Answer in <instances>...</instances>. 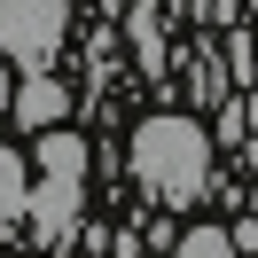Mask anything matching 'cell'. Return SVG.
<instances>
[{
	"label": "cell",
	"mask_w": 258,
	"mask_h": 258,
	"mask_svg": "<svg viewBox=\"0 0 258 258\" xmlns=\"http://www.w3.org/2000/svg\"><path fill=\"white\" fill-rule=\"evenodd\" d=\"M63 110H71V94H63V79H55V71H32V79H16V94H8V117H16L24 133L63 125Z\"/></svg>",
	"instance_id": "obj_4"
},
{
	"label": "cell",
	"mask_w": 258,
	"mask_h": 258,
	"mask_svg": "<svg viewBox=\"0 0 258 258\" xmlns=\"http://www.w3.org/2000/svg\"><path fill=\"white\" fill-rule=\"evenodd\" d=\"M133 180H141L164 211H188L196 196L211 188V133L196 125L188 110L141 117V133H133Z\"/></svg>",
	"instance_id": "obj_1"
},
{
	"label": "cell",
	"mask_w": 258,
	"mask_h": 258,
	"mask_svg": "<svg viewBox=\"0 0 258 258\" xmlns=\"http://www.w3.org/2000/svg\"><path fill=\"white\" fill-rule=\"evenodd\" d=\"M79 188H86V172H47V180H32V204H24L32 242H47V250L79 242Z\"/></svg>",
	"instance_id": "obj_3"
},
{
	"label": "cell",
	"mask_w": 258,
	"mask_h": 258,
	"mask_svg": "<svg viewBox=\"0 0 258 258\" xmlns=\"http://www.w3.org/2000/svg\"><path fill=\"white\" fill-rule=\"evenodd\" d=\"M227 242H235V258H250V250H258V211H242V219L227 227Z\"/></svg>",
	"instance_id": "obj_9"
},
{
	"label": "cell",
	"mask_w": 258,
	"mask_h": 258,
	"mask_svg": "<svg viewBox=\"0 0 258 258\" xmlns=\"http://www.w3.org/2000/svg\"><path fill=\"white\" fill-rule=\"evenodd\" d=\"M71 32V0H0V63L8 71H55Z\"/></svg>",
	"instance_id": "obj_2"
},
{
	"label": "cell",
	"mask_w": 258,
	"mask_h": 258,
	"mask_svg": "<svg viewBox=\"0 0 258 258\" xmlns=\"http://www.w3.org/2000/svg\"><path fill=\"white\" fill-rule=\"evenodd\" d=\"M172 258H235V242H227V227H188L172 242Z\"/></svg>",
	"instance_id": "obj_8"
},
{
	"label": "cell",
	"mask_w": 258,
	"mask_h": 258,
	"mask_svg": "<svg viewBox=\"0 0 258 258\" xmlns=\"http://www.w3.org/2000/svg\"><path fill=\"white\" fill-rule=\"evenodd\" d=\"M125 32H133V55L149 63V79H157V71H164V32H157V0H133Z\"/></svg>",
	"instance_id": "obj_6"
},
{
	"label": "cell",
	"mask_w": 258,
	"mask_h": 258,
	"mask_svg": "<svg viewBox=\"0 0 258 258\" xmlns=\"http://www.w3.org/2000/svg\"><path fill=\"white\" fill-rule=\"evenodd\" d=\"M8 94H16V71H8V63H0V110H8Z\"/></svg>",
	"instance_id": "obj_10"
},
{
	"label": "cell",
	"mask_w": 258,
	"mask_h": 258,
	"mask_svg": "<svg viewBox=\"0 0 258 258\" xmlns=\"http://www.w3.org/2000/svg\"><path fill=\"white\" fill-rule=\"evenodd\" d=\"M219 63H227V86H242V94H250V86H258V39H227V47H219Z\"/></svg>",
	"instance_id": "obj_7"
},
{
	"label": "cell",
	"mask_w": 258,
	"mask_h": 258,
	"mask_svg": "<svg viewBox=\"0 0 258 258\" xmlns=\"http://www.w3.org/2000/svg\"><path fill=\"white\" fill-rule=\"evenodd\" d=\"M24 204H32V172H24L16 149H0V219L24 227Z\"/></svg>",
	"instance_id": "obj_5"
},
{
	"label": "cell",
	"mask_w": 258,
	"mask_h": 258,
	"mask_svg": "<svg viewBox=\"0 0 258 258\" xmlns=\"http://www.w3.org/2000/svg\"><path fill=\"white\" fill-rule=\"evenodd\" d=\"M250 211H258V188H250Z\"/></svg>",
	"instance_id": "obj_11"
}]
</instances>
